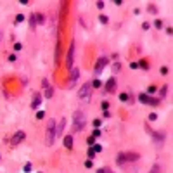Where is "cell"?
I'll return each mask as SVG.
<instances>
[{"mask_svg":"<svg viewBox=\"0 0 173 173\" xmlns=\"http://www.w3.org/2000/svg\"><path fill=\"white\" fill-rule=\"evenodd\" d=\"M83 127H85V114H83V111H76L73 116V130L81 132Z\"/></svg>","mask_w":173,"mask_h":173,"instance_id":"1","label":"cell"},{"mask_svg":"<svg viewBox=\"0 0 173 173\" xmlns=\"http://www.w3.org/2000/svg\"><path fill=\"white\" fill-rule=\"evenodd\" d=\"M55 137H57V133H55V121H54V120H50V121H49V125H47L45 144H47V146H52V144H54V140H55Z\"/></svg>","mask_w":173,"mask_h":173,"instance_id":"2","label":"cell"},{"mask_svg":"<svg viewBox=\"0 0 173 173\" xmlns=\"http://www.w3.org/2000/svg\"><path fill=\"white\" fill-rule=\"evenodd\" d=\"M92 85L90 83H83L81 85V88H80V92H78V97L83 101V102H88L90 101V94H92Z\"/></svg>","mask_w":173,"mask_h":173,"instance_id":"3","label":"cell"},{"mask_svg":"<svg viewBox=\"0 0 173 173\" xmlns=\"http://www.w3.org/2000/svg\"><path fill=\"white\" fill-rule=\"evenodd\" d=\"M73 59H75V42H71L69 49H68V57H66V68L68 69H73Z\"/></svg>","mask_w":173,"mask_h":173,"instance_id":"4","label":"cell"},{"mask_svg":"<svg viewBox=\"0 0 173 173\" xmlns=\"http://www.w3.org/2000/svg\"><path fill=\"white\" fill-rule=\"evenodd\" d=\"M146 130H147V133L154 139L156 144H163V140H165V133H163V132H156V130H152V128H149V127H146Z\"/></svg>","mask_w":173,"mask_h":173,"instance_id":"5","label":"cell"},{"mask_svg":"<svg viewBox=\"0 0 173 173\" xmlns=\"http://www.w3.org/2000/svg\"><path fill=\"white\" fill-rule=\"evenodd\" d=\"M24 137H26V133H24V132H21V130H19V132H16V135L10 139V146H17L19 142H23V140H24Z\"/></svg>","mask_w":173,"mask_h":173,"instance_id":"6","label":"cell"},{"mask_svg":"<svg viewBox=\"0 0 173 173\" xmlns=\"http://www.w3.org/2000/svg\"><path fill=\"white\" fill-rule=\"evenodd\" d=\"M106 64H107V59H106V57H101V59L97 61V64H95V69H94V73H95V75H101Z\"/></svg>","mask_w":173,"mask_h":173,"instance_id":"7","label":"cell"},{"mask_svg":"<svg viewBox=\"0 0 173 173\" xmlns=\"http://www.w3.org/2000/svg\"><path fill=\"white\" fill-rule=\"evenodd\" d=\"M106 90H107L109 94L116 92V78H109V80L106 81Z\"/></svg>","mask_w":173,"mask_h":173,"instance_id":"8","label":"cell"},{"mask_svg":"<svg viewBox=\"0 0 173 173\" xmlns=\"http://www.w3.org/2000/svg\"><path fill=\"white\" fill-rule=\"evenodd\" d=\"M64 130H66V118H62V120L59 121V125L55 127V133H57V135H62Z\"/></svg>","mask_w":173,"mask_h":173,"instance_id":"9","label":"cell"},{"mask_svg":"<svg viewBox=\"0 0 173 173\" xmlns=\"http://www.w3.org/2000/svg\"><path fill=\"white\" fill-rule=\"evenodd\" d=\"M139 158H140V154H139V152H125V159H127V161L135 163Z\"/></svg>","mask_w":173,"mask_h":173,"instance_id":"10","label":"cell"},{"mask_svg":"<svg viewBox=\"0 0 173 173\" xmlns=\"http://www.w3.org/2000/svg\"><path fill=\"white\" fill-rule=\"evenodd\" d=\"M40 102H42V95H40V94H35V95H33V101H31V107H33V109H38Z\"/></svg>","mask_w":173,"mask_h":173,"instance_id":"11","label":"cell"},{"mask_svg":"<svg viewBox=\"0 0 173 173\" xmlns=\"http://www.w3.org/2000/svg\"><path fill=\"white\" fill-rule=\"evenodd\" d=\"M78 76H80V69H78V68H73V69H71V85L78 80Z\"/></svg>","mask_w":173,"mask_h":173,"instance_id":"12","label":"cell"},{"mask_svg":"<svg viewBox=\"0 0 173 173\" xmlns=\"http://www.w3.org/2000/svg\"><path fill=\"white\" fill-rule=\"evenodd\" d=\"M64 146H66V149H69V151L73 149V137H71V135H66V137H64Z\"/></svg>","mask_w":173,"mask_h":173,"instance_id":"13","label":"cell"},{"mask_svg":"<svg viewBox=\"0 0 173 173\" xmlns=\"http://www.w3.org/2000/svg\"><path fill=\"white\" fill-rule=\"evenodd\" d=\"M59 55H61V42L57 40V43H55V64H59Z\"/></svg>","mask_w":173,"mask_h":173,"instance_id":"14","label":"cell"},{"mask_svg":"<svg viewBox=\"0 0 173 173\" xmlns=\"http://www.w3.org/2000/svg\"><path fill=\"white\" fill-rule=\"evenodd\" d=\"M116 163L121 166V165H125L127 163V159H125V152H120L118 156H116Z\"/></svg>","mask_w":173,"mask_h":173,"instance_id":"15","label":"cell"},{"mask_svg":"<svg viewBox=\"0 0 173 173\" xmlns=\"http://www.w3.org/2000/svg\"><path fill=\"white\" fill-rule=\"evenodd\" d=\"M159 102H161L159 99H154V97H151V95H149V99H147V104H149V106H159Z\"/></svg>","mask_w":173,"mask_h":173,"instance_id":"16","label":"cell"},{"mask_svg":"<svg viewBox=\"0 0 173 173\" xmlns=\"http://www.w3.org/2000/svg\"><path fill=\"white\" fill-rule=\"evenodd\" d=\"M52 95H54V88H52V87H47V90H45V97H47V99H52Z\"/></svg>","mask_w":173,"mask_h":173,"instance_id":"17","label":"cell"},{"mask_svg":"<svg viewBox=\"0 0 173 173\" xmlns=\"http://www.w3.org/2000/svg\"><path fill=\"white\" fill-rule=\"evenodd\" d=\"M147 99H149L147 94H140V95H139V101H140L142 104H147Z\"/></svg>","mask_w":173,"mask_h":173,"instance_id":"18","label":"cell"},{"mask_svg":"<svg viewBox=\"0 0 173 173\" xmlns=\"http://www.w3.org/2000/svg\"><path fill=\"white\" fill-rule=\"evenodd\" d=\"M87 154H88V158H90V159H92V158H95V151H94V147H92V146L88 147V151H87Z\"/></svg>","mask_w":173,"mask_h":173,"instance_id":"19","label":"cell"},{"mask_svg":"<svg viewBox=\"0 0 173 173\" xmlns=\"http://www.w3.org/2000/svg\"><path fill=\"white\" fill-rule=\"evenodd\" d=\"M147 9H149V12L158 14V9H156V5H154V3H149V7H147Z\"/></svg>","mask_w":173,"mask_h":173,"instance_id":"20","label":"cell"},{"mask_svg":"<svg viewBox=\"0 0 173 173\" xmlns=\"http://www.w3.org/2000/svg\"><path fill=\"white\" fill-rule=\"evenodd\" d=\"M90 85H92V87H95V88H99V87H101L102 83H101V80H97V78H95V80H94V81H92Z\"/></svg>","mask_w":173,"mask_h":173,"instance_id":"21","label":"cell"},{"mask_svg":"<svg viewBox=\"0 0 173 173\" xmlns=\"http://www.w3.org/2000/svg\"><path fill=\"white\" fill-rule=\"evenodd\" d=\"M92 147H94V151H95V152H101V151H102V146H101V144H94Z\"/></svg>","mask_w":173,"mask_h":173,"instance_id":"22","label":"cell"},{"mask_svg":"<svg viewBox=\"0 0 173 173\" xmlns=\"http://www.w3.org/2000/svg\"><path fill=\"white\" fill-rule=\"evenodd\" d=\"M23 21H24V16H23V14H17V16H16V23H23Z\"/></svg>","mask_w":173,"mask_h":173,"instance_id":"23","label":"cell"},{"mask_svg":"<svg viewBox=\"0 0 173 173\" xmlns=\"http://www.w3.org/2000/svg\"><path fill=\"white\" fill-rule=\"evenodd\" d=\"M99 21H101L102 24H106V23H107L109 19H107V16H99Z\"/></svg>","mask_w":173,"mask_h":173,"instance_id":"24","label":"cell"},{"mask_svg":"<svg viewBox=\"0 0 173 173\" xmlns=\"http://www.w3.org/2000/svg\"><path fill=\"white\" fill-rule=\"evenodd\" d=\"M87 144H88V146H94V144H95V137H88V139H87Z\"/></svg>","mask_w":173,"mask_h":173,"instance_id":"25","label":"cell"},{"mask_svg":"<svg viewBox=\"0 0 173 173\" xmlns=\"http://www.w3.org/2000/svg\"><path fill=\"white\" fill-rule=\"evenodd\" d=\"M92 166H94V161H92V159H87V161H85V168H92Z\"/></svg>","mask_w":173,"mask_h":173,"instance_id":"26","label":"cell"},{"mask_svg":"<svg viewBox=\"0 0 173 173\" xmlns=\"http://www.w3.org/2000/svg\"><path fill=\"white\" fill-rule=\"evenodd\" d=\"M120 68H121V66H120V62H114V66H113V71H114V73H118V71H120Z\"/></svg>","mask_w":173,"mask_h":173,"instance_id":"27","label":"cell"},{"mask_svg":"<svg viewBox=\"0 0 173 173\" xmlns=\"http://www.w3.org/2000/svg\"><path fill=\"white\" fill-rule=\"evenodd\" d=\"M166 90H168V87H163V88L159 90V95H161V97H165V95H166Z\"/></svg>","mask_w":173,"mask_h":173,"instance_id":"28","label":"cell"},{"mask_svg":"<svg viewBox=\"0 0 173 173\" xmlns=\"http://www.w3.org/2000/svg\"><path fill=\"white\" fill-rule=\"evenodd\" d=\"M154 120H158V114H156V113H151V114H149V121H154Z\"/></svg>","mask_w":173,"mask_h":173,"instance_id":"29","label":"cell"},{"mask_svg":"<svg viewBox=\"0 0 173 173\" xmlns=\"http://www.w3.org/2000/svg\"><path fill=\"white\" fill-rule=\"evenodd\" d=\"M154 26H156V28H158V29H161V28H163V23H161V21H159V19H158V21H156V23H154Z\"/></svg>","mask_w":173,"mask_h":173,"instance_id":"30","label":"cell"},{"mask_svg":"<svg viewBox=\"0 0 173 173\" xmlns=\"http://www.w3.org/2000/svg\"><path fill=\"white\" fill-rule=\"evenodd\" d=\"M24 172H26V173L31 172V165H29V163H26V165H24Z\"/></svg>","mask_w":173,"mask_h":173,"instance_id":"31","label":"cell"},{"mask_svg":"<svg viewBox=\"0 0 173 173\" xmlns=\"http://www.w3.org/2000/svg\"><path fill=\"white\" fill-rule=\"evenodd\" d=\"M151 173H159V166H158V165H154V166H152V170H151Z\"/></svg>","mask_w":173,"mask_h":173,"instance_id":"32","label":"cell"},{"mask_svg":"<svg viewBox=\"0 0 173 173\" xmlns=\"http://www.w3.org/2000/svg\"><path fill=\"white\" fill-rule=\"evenodd\" d=\"M21 49H23V45H21L19 42H17V43H14V50H21Z\"/></svg>","mask_w":173,"mask_h":173,"instance_id":"33","label":"cell"},{"mask_svg":"<svg viewBox=\"0 0 173 173\" xmlns=\"http://www.w3.org/2000/svg\"><path fill=\"white\" fill-rule=\"evenodd\" d=\"M101 133H102V132H101V130H99V128H95V130H94V135H92V137H99V135H101Z\"/></svg>","mask_w":173,"mask_h":173,"instance_id":"34","label":"cell"},{"mask_svg":"<svg viewBox=\"0 0 173 173\" xmlns=\"http://www.w3.org/2000/svg\"><path fill=\"white\" fill-rule=\"evenodd\" d=\"M95 5H97V9H104V2H101V0H99Z\"/></svg>","mask_w":173,"mask_h":173,"instance_id":"35","label":"cell"},{"mask_svg":"<svg viewBox=\"0 0 173 173\" xmlns=\"http://www.w3.org/2000/svg\"><path fill=\"white\" fill-rule=\"evenodd\" d=\"M147 92H149V94H154V92H156V87H152V85H151V87L147 88Z\"/></svg>","mask_w":173,"mask_h":173,"instance_id":"36","label":"cell"},{"mask_svg":"<svg viewBox=\"0 0 173 173\" xmlns=\"http://www.w3.org/2000/svg\"><path fill=\"white\" fill-rule=\"evenodd\" d=\"M43 116H45V113H43V111H38V114H36V118H38V120H42Z\"/></svg>","mask_w":173,"mask_h":173,"instance_id":"37","label":"cell"},{"mask_svg":"<svg viewBox=\"0 0 173 173\" xmlns=\"http://www.w3.org/2000/svg\"><path fill=\"white\" fill-rule=\"evenodd\" d=\"M130 68H132V69H137V68H139V62H132Z\"/></svg>","mask_w":173,"mask_h":173,"instance_id":"38","label":"cell"},{"mask_svg":"<svg viewBox=\"0 0 173 173\" xmlns=\"http://www.w3.org/2000/svg\"><path fill=\"white\" fill-rule=\"evenodd\" d=\"M120 99H121V101H128V95H127V94H121Z\"/></svg>","mask_w":173,"mask_h":173,"instance_id":"39","label":"cell"},{"mask_svg":"<svg viewBox=\"0 0 173 173\" xmlns=\"http://www.w3.org/2000/svg\"><path fill=\"white\" fill-rule=\"evenodd\" d=\"M107 107H109V104H107V102H102V109L107 111Z\"/></svg>","mask_w":173,"mask_h":173,"instance_id":"40","label":"cell"},{"mask_svg":"<svg viewBox=\"0 0 173 173\" xmlns=\"http://www.w3.org/2000/svg\"><path fill=\"white\" fill-rule=\"evenodd\" d=\"M94 127H97V128H99V127H101V120H95V121H94Z\"/></svg>","mask_w":173,"mask_h":173,"instance_id":"41","label":"cell"},{"mask_svg":"<svg viewBox=\"0 0 173 173\" xmlns=\"http://www.w3.org/2000/svg\"><path fill=\"white\" fill-rule=\"evenodd\" d=\"M168 73V68H161V75H166Z\"/></svg>","mask_w":173,"mask_h":173,"instance_id":"42","label":"cell"},{"mask_svg":"<svg viewBox=\"0 0 173 173\" xmlns=\"http://www.w3.org/2000/svg\"><path fill=\"white\" fill-rule=\"evenodd\" d=\"M97 173H106V168H99V170H97Z\"/></svg>","mask_w":173,"mask_h":173,"instance_id":"43","label":"cell"},{"mask_svg":"<svg viewBox=\"0 0 173 173\" xmlns=\"http://www.w3.org/2000/svg\"><path fill=\"white\" fill-rule=\"evenodd\" d=\"M106 173H114L113 170H109V168H106Z\"/></svg>","mask_w":173,"mask_h":173,"instance_id":"44","label":"cell"}]
</instances>
